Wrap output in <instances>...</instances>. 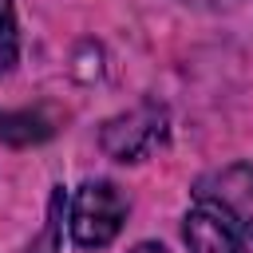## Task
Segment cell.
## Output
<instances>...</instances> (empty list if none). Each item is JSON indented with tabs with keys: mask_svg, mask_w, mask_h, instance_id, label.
<instances>
[{
	"mask_svg": "<svg viewBox=\"0 0 253 253\" xmlns=\"http://www.w3.org/2000/svg\"><path fill=\"white\" fill-rule=\"evenodd\" d=\"M126 210H130V202L111 178H91L67 202V229H71L75 245L103 249L119 237V229L126 221Z\"/></svg>",
	"mask_w": 253,
	"mask_h": 253,
	"instance_id": "obj_1",
	"label": "cell"
},
{
	"mask_svg": "<svg viewBox=\"0 0 253 253\" xmlns=\"http://www.w3.org/2000/svg\"><path fill=\"white\" fill-rule=\"evenodd\" d=\"M63 221H67V194L63 186H55L51 202H47V217H43V229L24 245V253H59L63 249Z\"/></svg>",
	"mask_w": 253,
	"mask_h": 253,
	"instance_id": "obj_6",
	"label": "cell"
},
{
	"mask_svg": "<svg viewBox=\"0 0 253 253\" xmlns=\"http://www.w3.org/2000/svg\"><path fill=\"white\" fill-rule=\"evenodd\" d=\"M20 55V28H16V4L12 0H0V75L12 71Z\"/></svg>",
	"mask_w": 253,
	"mask_h": 253,
	"instance_id": "obj_7",
	"label": "cell"
},
{
	"mask_svg": "<svg viewBox=\"0 0 253 253\" xmlns=\"http://www.w3.org/2000/svg\"><path fill=\"white\" fill-rule=\"evenodd\" d=\"M186 4H198V8H213V12H221V8H237L241 0H186Z\"/></svg>",
	"mask_w": 253,
	"mask_h": 253,
	"instance_id": "obj_8",
	"label": "cell"
},
{
	"mask_svg": "<svg viewBox=\"0 0 253 253\" xmlns=\"http://www.w3.org/2000/svg\"><path fill=\"white\" fill-rule=\"evenodd\" d=\"M166 123H170V119H166V107L146 99V103H138V107L107 119L103 130H99V142H103V150H107L111 158H119V162H142L154 146H162Z\"/></svg>",
	"mask_w": 253,
	"mask_h": 253,
	"instance_id": "obj_3",
	"label": "cell"
},
{
	"mask_svg": "<svg viewBox=\"0 0 253 253\" xmlns=\"http://www.w3.org/2000/svg\"><path fill=\"white\" fill-rule=\"evenodd\" d=\"M182 241L190 253H245V237L206 206H194L182 217Z\"/></svg>",
	"mask_w": 253,
	"mask_h": 253,
	"instance_id": "obj_4",
	"label": "cell"
},
{
	"mask_svg": "<svg viewBox=\"0 0 253 253\" xmlns=\"http://www.w3.org/2000/svg\"><path fill=\"white\" fill-rule=\"evenodd\" d=\"M51 119L40 111H0V142L8 146H36L51 138Z\"/></svg>",
	"mask_w": 253,
	"mask_h": 253,
	"instance_id": "obj_5",
	"label": "cell"
},
{
	"mask_svg": "<svg viewBox=\"0 0 253 253\" xmlns=\"http://www.w3.org/2000/svg\"><path fill=\"white\" fill-rule=\"evenodd\" d=\"M194 202L253 241V162H229L194 182Z\"/></svg>",
	"mask_w": 253,
	"mask_h": 253,
	"instance_id": "obj_2",
	"label": "cell"
},
{
	"mask_svg": "<svg viewBox=\"0 0 253 253\" xmlns=\"http://www.w3.org/2000/svg\"><path fill=\"white\" fill-rule=\"evenodd\" d=\"M130 253H166V249H162V245H154V241H142V245H134Z\"/></svg>",
	"mask_w": 253,
	"mask_h": 253,
	"instance_id": "obj_9",
	"label": "cell"
}]
</instances>
